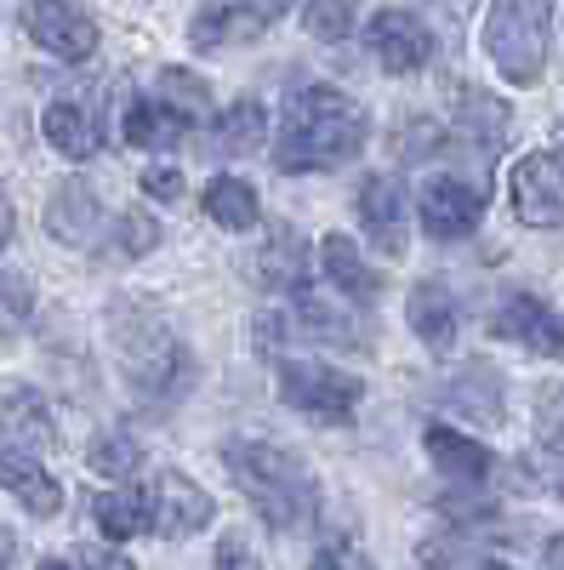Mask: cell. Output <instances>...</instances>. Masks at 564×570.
I'll use <instances>...</instances> for the list:
<instances>
[{"instance_id":"obj_1","label":"cell","mask_w":564,"mask_h":570,"mask_svg":"<svg viewBox=\"0 0 564 570\" xmlns=\"http://www.w3.org/2000/svg\"><path fill=\"white\" fill-rule=\"evenodd\" d=\"M365 109L337 86H303L279 115V142H274V166L279 171H337L365 149Z\"/></svg>"},{"instance_id":"obj_2","label":"cell","mask_w":564,"mask_h":570,"mask_svg":"<svg viewBox=\"0 0 564 570\" xmlns=\"http://www.w3.org/2000/svg\"><path fill=\"white\" fill-rule=\"evenodd\" d=\"M222 468L240 485V497L268 519L274 531H303L319 513V485L297 451L268 445V440H228L222 445Z\"/></svg>"},{"instance_id":"obj_3","label":"cell","mask_w":564,"mask_h":570,"mask_svg":"<svg viewBox=\"0 0 564 570\" xmlns=\"http://www.w3.org/2000/svg\"><path fill=\"white\" fill-rule=\"evenodd\" d=\"M485 52L507 86H536L553 52V0H491Z\"/></svg>"},{"instance_id":"obj_4","label":"cell","mask_w":564,"mask_h":570,"mask_svg":"<svg viewBox=\"0 0 564 570\" xmlns=\"http://www.w3.org/2000/svg\"><path fill=\"white\" fill-rule=\"evenodd\" d=\"M115 348L126 360V376L137 394H177L188 376H195V360H188V348L177 343V331L155 314H137V308H120L115 314Z\"/></svg>"},{"instance_id":"obj_5","label":"cell","mask_w":564,"mask_h":570,"mask_svg":"<svg viewBox=\"0 0 564 570\" xmlns=\"http://www.w3.org/2000/svg\"><path fill=\"white\" fill-rule=\"evenodd\" d=\"M274 389L291 411L314 416V422H354L359 400H365V383L348 371H332V365H314V360H274Z\"/></svg>"},{"instance_id":"obj_6","label":"cell","mask_w":564,"mask_h":570,"mask_svg":"<svg viewBox=\"0 0 564 570\" xmlns=\"http://www.w3.org/2000/svg\"><path fill=\"white\" fill-rule=\"evenodd\" d=\"M23 29L40 52L58 63H86L98 52V23H91L75 0H23Z\"/></svg>"},{"instance_id":"obj_7","label":"cell","mask_w":564,"mask_h":570,"mask_svg":"<svg viewBox=\"0 0 564 570\" xmlns=\"http://www.w3.org/2000/svg\"><path fill=\"white\" fill-rule=\"evenodd\" d=\"M507 200L525 228H558L564 223V160L536 149L507 171Z\"/></svg>"},{"instance_id":"obj_8","label":"cell","mask_w":564,"mask_h":570,"mask_svg":"<svg viewBox=\"0 0 564 570\" xmlns=\"http://www.w3.org/2000/svg\"><path fill=\"white\" fill-rule=\"evenodd\" d=\"M416 217H422V234H434V240H467V234L479 228V217H485V188L439 171V177L422 183Z\"/></svg>"},{"instance_id":"obj_9","label":"cell","mask_w":564,"mask_h":570,"mask_svg":"<svg viewBox=\"0 0 564 570\" xmlns=\"http://www.w3.org/2000/svg\"><path fill=\"white\" fill-rule=\"evenodd\" d=\"M359 228L370 234V246L383 257H405V234H410V195L394 171H370L354 195Z\"/></svg>"},{"instance_id":"obj_10","label":"cell","mask_w":564,"mask_h":570,"mask_svg":"<svg viewBox=\"0 0 564 570\" xmlns=\"http://www.w3.org/2000/svg\"><path fill=\"white\" fill-rule=\"evenodd\" d=\"M365 46L376 52V63H383L388 75H416V69L434 63V29L405 7L376 12L370 29H365Z\"/></svg>"},{"instance_id":"obj_11","label":"cell","mask_w":564,"mask_h":570,"mask_svg":"<svg viewBox=\"0 0 564 570\" xmlns=\"http://www.w3.org/2000/svg\"><path fill=\"white\" fill-rule=\"evenodd\" d=\"M491 331L507 337V343H520V348H531V354H542V360H564V314L547 308L542 297H525V292L502 297L496 314H491Z\"/></svg>"},{"instance_id":"obj_12","label":"cell","mask_w":564,"mask_h":570,"mask_svg":"<svg viewBox=\"0 0 564 570\" xmlns=\"http://www.w3.org/2000/svg\"><path fill=\"white\" fill-rule=\"evenodd\" d=\"M149 497H155V531H160V537H171V542L206 531L211 519H217L211 497H206L195 480H188V473H160Z\"/></svg>"},{"instance_id":"obj_13","label":"cell","mask_w":564,"mask_h":570,"mask_svg":"<svg viewBox=\"0 0 564 570\" xmlns=\"http://www.w3.org/2000/svg\"><path fill=\"white\" fill-rule=\"evenodd\" d=\"M0 491H12L34 519H52L63 508V485L40 468V451H23L12 440H0Z\"/></svg>"},{"instance_id":"obj_14","label":"cell","mask_w":564,"mask_h":570,"mask_svg":"<svg viewBox=\"0 0 564 570\" xmlns=\"http://www.w3.org/2000/svg\"><path fill=\"white\" fill-rule=\"evenodd\" d=\"M291 0H246V7H206L195 18V29H188V40L200 46V52H211V46H228V40H251L263 35L279 12H286Z\"/></svg>"},{"instance_id":"obj_15","label":"cell","mask_w":564,"mask_h":570,"mask_svg":"<svg viewBox=\"0 0 564 570\" xmlns=\"http://www.w3.org/2000/svg\"><path fill=\"white\" fill-rule=\"evenodd\" d=\"M410 314V331L422 343H428L434 354H451L456 348V325H462V308H456V292L445 279H416V292L405 303Z\"/></svg>"},{"instance_id":"obj_16","label":"cell","mask_w":564,"mask_h":570,"mask_svg":"<svg viewBox=\"0 0 564 570\" xmlns=\"http://www.w3.org/2000/svg\"><path fill=\"white\" fill-rule=\"evenodd\" d=\"M0 440H12L23 451H52L58 445V422L34 389H7L0 394Z\"/></svg>"},{"instance_id":"obj_17","label":"cell","mask_w":564,"mask_h":570,"mask_svg":"<svg viewBox=\"0 0 564 570\" xmlns=\"http://www.w3.org/2000/svg\"><path fill=\"white\" fill-rule=\"evenodd\" d=\"M98 223H103V206H98V195H91L80 177L52 188V200H46V228H52L63 246H86L91 234H98Z\"/></svg>"},{"instance_id":"obj_18","label":"cell","mask_w":564,"mask_h":570,"mask_svg":"<svg viewBox=\"0 0 564 570\" xmlns=\"http://www.w3.org/2000/svg\"><path fill=\"white\" fill-rule=\"evenodd\" d=\"M319 268H325V285H332L337 297L348 303H376V292H383V279H376L359 257V246L348 240V234H325L319 240Z\"/></svg>"},{"instance_id":"obj_19","label":"cell","mask_w":564,"mask_h":570,"mask_svg":"<svg viewBox=\"0 0 564 570\" xmlns=\"http://www.w3.org/2000/svg\"><path fill=\"white\" fill-rule=\"evenodd\" d=\"M428 456L439 462L445 480H462V485L491 480V468H496V456H491L474 434H456V428H445V422L428 428Z\"/></svg>"},{"instance_id":"obj_20","label":"cell","mask_w":564,"mask_h":570,"mask_svg":"<svg viewBox=\"0 0 564 570\" xmlns=\"http://www.w3.org/2000/svg\"><path fill=\"white\" fill-rule=\"evenodd\" d=\"M188 126L182 109H171L166 98H131L126 104V115H120V137L131 142V149H166V142H177Z\"/></svg>"},{"instance_id":"obj_21","label":"cell","mask_w":564,"mask_h":570,"mask_svg":"<svg viewBox=\"0 0 564 570\" xmlns=\"http://www.w3.org/2000/svg\"><path fill=\"white\" fill-rule=\"evenodd\" d=\"M257 285L268 292H308V246L297 240V228H274L268 246L257 252Z\"/></svg>"},{"instance_id":"obj_22","label":"cell","mask_w":564,"mask_h":570,"mask_svg":"<svg viewBox=\"0 0 564 570\" xmlns=\"http://www.w3.org/2000/svg\"><path fill=\"white\" fill-rule=\"evenodd\" d=\"M40 131H46V142H52L63 160H91V155H98V120H91L86 104H75V98L46 104Z\"/></svg>"},{"instance_id":"obj_23","label":"cell","mask_w":564,"mask_h":570,"mask_svg":"<svg viewBox=\"0 0 564 570\" xmlns=\"http://www.w3.org/2000/svg\"><path fill=\"white\" fill-rule=\"evenodd\" d=\"M91 519H98V531L109 542H131V537L155 531V497L149 491H103L91 502Z\"/></svg>"},{"instance_id":"obj_24","label":"cell","mask_w":564,"mask_h":570,"mask_svg":"<svg viewBox=\"0 0 564 570\" xmlns=\"http://www.w3.org/2000/svg\"><path fill=\"white\" fill-rule=\"evenodd\" d=\"M263 142H268V109H263L257 98H240L234 109H222L217 126H211V149H217V155H234V160L257 155Z\"/></svg>"},{"instance_id":"obj_25","label":"cell","mask_w":564,"mask_h":570,"mask_svg":"<svg viewBox=\"0 0 564 570\" xmlns=\"http://www.w3.org/2000/svg\"><path fill=\"white\" fill-rule=\"evenodd\" d=\"M206 217L217 223V228H228V234H246V228H257V217H263V206H257V188L246 183V177H211L206 183Z\"/></svg>"},{"instance_id":"obj_26","label":"cell","mask_w":564,"mask_h":570,"mask_svg":"<svg viewBox=\"0 0 564 570\" xmlns=\"http://www.w3.org/2000/svg\"><path fill=\"white\" fill-rule=\"evenodd\" d=\"M456 131L474 137L479 149H491V142L507 131V104H496L491 91H479V86H462L456 91Z\"/></svg>"},{"instance_id":"obj_27","label":"cell","mask_w":564,"mask_h":570,"mask_svg":"<svg viewBox=\"0 0 564 570\" xmlns=\"http://www.w3.org/2000/svg\"><path fill=\"white\" fill-rule=\"evenodd\" d=\"M297 320H303V337L308 343H337V348H359L365 337L354 331L348 314H337L332 303H319L314 292H297Z\"/></svg>"},{"instance_id":"obj_28","label":"cell","mask_w":564,"mask_h":570,"mask_svg":"<svg viewBox=\"0 0 564 570\" xmlns=\"http://www.w3.org/2000/svg\"><path fill=\"white\" fill-rule=\"evenodd\" d=\"M354 18H359V0H303V29L314 40H325V46L348 40Z\"/></svg>"},{"instance_id":"obj_29","label":"cell","mask_w":564,"mask_h":570,"mask_svg":"<svg viewBox=\"0 0 564 570\" xmlns=\"http://www.w3.org/2000/svg\"><path fill=\"white\" fill-rule=\"evenodd\" d=\"M520 485H531V491H542V497H558L564 502V451L547 440V445H536L531 456H520Z\"/></svg>"},{"instance_id":"obj_30","label":"cell","mask_w":564,"mask_h":570,"mask_svg":"<svg viewBox=\"0 0 564 570\" xmlns=\"http://www.w3.org/2000/svg\"><path fill=\"white\" fill-rule=\"evenodd\" d=\"M160 98H166L171 109H182L188 120H200V115L211 109V86H206L200 75H188V69H160Z\"/></svg>"},{"instance_id":"obj_31","label":"cell","mask_w":564,"mask_h":570,"mask_svg":"<svg viewBox=\"0 0 564 570\" xmlns=\"http://www.w3.org/2000/svg\"><path fill=\"white\" fill-rule=\"evenodd\" d=\"M137 462H144V456H137L131 440H98V445H91V456H86V468L103 473V480H131Z\"/></svg>"},{"instance_id":"obj_32","label":"cell","mask_w":564,"mask_h":570,"mask_svg":"<svg viewBox=\"0 0 564 570\" xmlns=\"http://www.w3.org/2000/svg\"><path fill=\"white\" fill-rule=\"evenodd\" d=\"M34 308V292L23 274H0V331H18Z\"/></svg>"},{"instance_id":"obj_33","label":"cell","mask_w":564,"mask_h":570,"mask_svg":"<svg viewBox=\"0 0 564 570\" xmlns=\"http://www.w3.org/2000/svg\"><path fill=\"white\" fill-rule=\"evenodd\" d=\"M160 246V223L149 217V212H126L120 217V252L126 257H144V252H155Z\"/></svg>"},{"instance_id":"obj_34","label":"cell","mask_w":564,"mask_h":570,"mask_svg":"<svg viewBox=\"0 0 564 570\" xmlns=\"http://www.w3.org/2000/svg\"><path fill=\"white\" fill-rule=\"evenodd\" d=\"M308 570H370L365 559H359V548H354V537H332L319 553H314V564Z\"/></svg>"},{"instance_id":"obj_35","label":"cell","mask_w":564,"mask_h":570,"mask_svg":"<svg viewBox=\"0 0 564 570\" xmlns=\"http://www.w3.org/2000/svg\"><path fill=\"white\" fill-rule=\"evenodd\" d=\"M536 422H542V440L564 445V383H558V389H547V394L536 400Z\"/></svg>"},{"instance_id":"obj_36","label":"cell","mask_w":564,"mask_h":570,"mask_svg":"<svg viewBox=\"0 0 564 570\" xmlns=\"http://www.w3.org/2000/svg\"><path fill=\"white\" fill-rule=\"evenodd\" d=\"M211 570H263V559H257V548H251L246 537H222Z\"/></svg>"},{"instance_id":"obj_37","label":"cell","mask_w":564,"mask_h":570,"mask_svg":"<svg viewBox=\"0 0 564 570\" xmlns=\"http://www.w3.org/2000/svg\"><path fill=\"white\" fill-rule=\"evenodd\" d=\"M286 314H257V354L263 360H279V348H286Z\"/></svg>"},{"instance_id":"obj_38","label":"cell","mask_w":564,"mask_h":570,"mask_svg":"<svg viewBox=\"0 0 564 570\" xmlns=\"http://www.w3.org/2000/svg\"><path fill=\"white\" fill-rule=\"evenodd\" d=\"M144 188H149V200H177L182 195V171L177 166H149L144 171Z\"/></svg>"},{"instance_id":"obj_39","label":"cell","mask_w":564,"mask_h":570,"mask_svg":"<svg viewBox=\"0 0 564 570\" xmlns=\"http://www.w3.org/2000/svg\"><path fill=\"white\" fill-rule=\"evenodd\" d=\"M75 570H137V564H131L126 553H109V548H86Z\"/></svg>"},{"instance_id":"obj_40","label":"cell","mask_w":564,"mask_h":570,"mask_svg":"<svg viewBox=\"0 0 564 570\" xmlns=\"http://www.w3.org/2000/svg\"><path fill=\"white\" fill-rule=\"evenodd\" d=\"M542 570H564V531L542 548Z\"/></svg>"},{"instance_id":"obj_41","label":"cell","mask_w":564,"mask_h":570,"mask_svg":"<svg viewBox=\"0 0 564 570\" xmlns=\"http://www.w3.org/2000/svg\"><path fill=\"white\" fill-rule=\"evenodd\" d=\"M12 559H18V537L0 525V570H12Z\"/></svg>"},{"instance_id":"obj_42","label":"cell","mask_w":564,"mask_h":570,"mask_svg":"<svg viewBox=\"0 0 564 570\" xmlns=\"http://www.w3.org/2000/svg\"><path fill=\"white\" fill-rule=\"evenodd\" d=\"M7 240H12V212L0 206V252H7Z\"/></svg>"},{"instance_id":"obj_43","label":"cell","mask_w":564,"mask_h":570,"mask_svg":"<svg viewBox=\"0 0 564 570\" xmlns=\"http://www.w3.org/2000/svg\"><path fill=\"white\" fill-rule=\"evenodd\" d=\"M462 570H513V564H502V559H474V564H462Z\"/></svg>"},{"instance_id":"obj_44","label":"cell","mask_w":564,"mask_h":570,"mask_svg":"<svg viewBox=\"0 0 564 570\" xmlns=\"http://www.w3.org/2000/svg\"><path fill=\"white\" fill-rule=\"evenodd\" d=\"M40 570H69V564H58V559H46V564H40Z\"/></svg>"}]
</instances>
